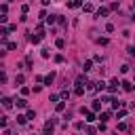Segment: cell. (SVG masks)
Here are the masks:
<instances>
[{
    "instance_id": "7",
    "label": "cell",
    "mask_w": 135,
    "mask_h": 135,
    "mask_svg": "<svg viewBox=\"0 0 135 135\" xmlns=\"http://www.w3.org/2000/svg\"><path fill=\"white\" fill-rule=\"evenodd\" d=\"M82 2H80V0H72V2H68V6H70V9H78Z\"/></svg>"
},
{
    "instance_id": "2",
    "label": "cell",
    "mask_w": 135,
    "mask_h": 135,
    "mask_svg": "<svg viewBox=\"0 0 135 135\" xmlns=\"http://www.w3.org/2000/svg\"><path fill=\"white\" fill-rule=\"evenodd\" d=\"M30 40H32L34 44H38V42L42 40V34H38V32H36V34H32V36H30Z\"/></svg>"
},
{
    "instance_id": "11",
    "label": "cell",
    "mask_w": 135,
    "mask_h": 135,
    "mask_svg": "<svg viewBox=\"0 0 135 135\" xmlns=\"http://www.w3.org/2000/svg\"><path fill=\"white\" fill-rule=\"evenodd\" d=\"M82 68H84V72H89L91 68H93V61H91V59H87V61H84V65H82Z\"/></svg>"
},
{
    "instance_id": "6",
    "label": "cell",
    "mask_w": 135,
    "mask_h": 135,
    "mask_svg": "<svg viewBox=\"0 0 135 135\" xmlns=\"http://www.w3.org/2000/svg\"><path fill=\"white\" fill-rule=\"evenodd\" d=\"M17 123H19V125H28V116L19 114V116H17Z\"/></svg>"
},
{
    "instance_id": "19",
    "label": "cell",
    "mask_w": 135,
    "mask_h": 135,
    "mask_svg": "<svg viewBox=\"0 0 135 135\" xmlns=\"http://www.w3.org/2000/svg\"><path fill=\"white\" fill-rule=\"evenodd\" d=\"M55 44H57V49H63V46H65V40H63V38H57Z\"/></svg>"
},
{
    "instance_id": "12",
    "label": "cell",
    "mask_w": 135,
    "mask_h": 135,
    "mask_svg": "<svg viewBox=\"0 0 135 135\" xmlns=\"http://www.w3.org/2000/svg\"><path fill=\"white\" fill-rule=\"evenodd\" d=\"M55 108H57V112H63V110H65V101H57Z\"/></svg>"
},
{
    "instance_id": "26",
    "label": "cell",
    "mask_w": 135,
    "mask_h": 135,
    "mask_svg": "<svg viewBox=\"0 0 135 135\" xmlns=\"http://www.w3.org/2000/svg\"><path fill=\"white\" fill-rule=\"evenodd\" d=\"M82 82H87V78H84V76H78V80H76V84H82Z\"/></svg>"
},
{
    "instance_id": "15",
    "label": "cell",
    "mask_w": 135,
    "mask_h": 135,
    "mask_svg": "<svg viewBox=\"0 0 135 135\" xmlns=\"http://www.w3.org/2000/svg\"><path fill=\"white\" fill-rule=\"evenodd\" d=\"M110 101H112V108H114V110H118V108L123 106V104H120V101H118V99H110Z\"/></svg>"
},
{
    "instance_id": "29",
    "label": "cell",
    "mask_w": 135,
    "mask_h": 135,
    "mask_svg": "<svg viewBox=\"0 0 135 135\" xmlns=\"http://www.w3.org/2000/svg\"><path fill=\"white\" fill-rule=\"evenodd\" d=\"M51 2H53V0H42V4H51Z\"/></svg>"
},
{
    "instance_id": "10",
    "label": "cell",
    "mask_w": 135,
    "mask_h": 135,
    "mask_svg": "<svg viewBox=\"0 0 135 135\" xmlns=\"http://www.w3.org/2000/svg\"><path fill=\"white\" fill-rule=\"evenodd\" d=\"M53 127H55V120H49L46 125H44V131L49 133V131H53Z\"/></svg>"
},
{
    "instance_id": "8",
    "label": "cell",
    "mask_w": 135,
    "mask_h": 135,
    "mask_svg": "<svg viewBox=\"0 0 135 135\" xmlns=\"http://www.w3.org/2000/svg\"><path fill=\"white\" fill-rule=\"evenodd\" d=\"M106 15H108V9H106V6L97 9V17H106Z\"/></svg>"
},
{
    "instance_id": "21",
    "label": "cell",
    "mask_w": 135,
    "mask_h": 135,
    "mask_svg": "<svg viewBox=\"0 0 135 135\" xmlns=\"http://www.w3.org/2000/svg\"><path fill=\"white\" fill-rule=\"evenodd\" d=\"M127 53H129V57H135V46H129Z\"/></svg>"
},
{
    "instance_id": "13",
    "label": "cell",
    "mask_w": 135,
    "mask_h": 135,
    "mask_svg": "<svg viewBox=\"0 0 135 135\" xmlns=\"http://www.w3.org/2000/svg\"><path fill=\"white\" fill-rule=\"evenodd\" d=\"M127 129H129L127 123H118V127H116V131H127Z\"/></svg>"
},
{
    "instance_id": "27",
    "label": "cell",
    "mask_w": 135,
    "mask_h": 135,
    "mask_svg": "<svg viewBox=\"0 0 135 135\" xmlns=\"http://www.w3.org/2000/svg\"><path fill=\"white\" fill-rule=\"evenodd\" d=\"M0 23H6V15H4V13L0 15Z\"/></svg>"
},
{
    "instance_id": "20",
    "label": "cell",
    "mask_w": 135,
    "mask_h": 135,
    "mask_svg": "<svg viewBox=\"0 0 135 135\" xmlns=\"http://www.w3.org/2000/svg\"><path fill=\"white\" fill-rule=\"evenodd\" d=\"M6 49H9V51H15V49H17V42H6Z\"/></svg>"
},
{
    "instance_id": "22",
    "label": "cell",
    "mask_w": 135,
    "mask_h": 135,
    "mask_svg": "<svg viewBox=\"0 0 135 135\" xmlns=\"http://www.w3.org/2000/svg\"><path fill=\"white\" fill-rule=\"evenodd\" d=\"M84 89H82V84H76V95H82Z\"/></svg>"
},
{
    "instance_id": "9",
    "label": "cell",
    "mask_w": 135,
    "mask_h": 135,
    "mask_svg": "<svg viewBox=\"0 0 135 135\" xmlns=\"http://www.w3.org/2000/svg\"><path fill=\"white\" fill-rule=\"evenodd\" d=\"M2 106H4V108H13V99L4 97V99H2Z\"/></svg>"
},
{
    "instance_id": "14",
    "label": "cell",
    "mask_w": 135,
    "mask_h": 135,
    "mask_svg": "<svg viewBox=\"0 0 135 135\" xmlns=\"http://www.w3.org/2000/svg\"><path fill=\"white\" fill-rule=\"evenodd\" d=\"M99 118H101V123H106L108 118H110V112H101V114H99Z\"/></svg>"
},
{
    "instance_id": "23",
    "label": "cell",
    "mask_w": 135,
    "mask_h": 135,
    "mask_svg": "<svg viewBox=\"0 0 135 135\" xmlns=\"http://www.w3.org/2000/svg\"><path fill=\"white\" fill-rule=\"evenodd\" d=\"M93 110H95V112L101 110V104H99V101H93Z\"/></svg>"
},
{
    "instance_id": "3",
    "label": "cell",
    "mask_w": 135,
    "mask_h": 135,
    "mask_svg": "<svg viewBox=\"0 0 135 135\" xmlns=\"http://www.w3.org/2000/svg\"><path fill=\"white\" fill-rule=\"evenodd\" d=\"M120 84H123V89H125V91H133V84H131L129 80H123Z\"/></svg>"
},
{
    "instance_id": "28",
    "label": "cell",
    "mask_w": 135,
    "mask_h": 135,
    "mask_svg": "<svg viewBox=\"0 0 135 135\" xmlns=\"http://www.w3.org/2000/svg\"><path fill=\"white\" fill-rule=\"evenodd\" d=\"M4 80H6V74H4V72H0V82H4Z\"/></svg>"
},
{
    "instance_id": "25",
    "label": "cell",
    "mask_w": 135,
    "mask_h": 135,
    "mask_svg": "<svg viewBox=\"0 0 135 135\" xmlns=\"http://www.w3.org/2000/svg\"><path fill=\"white\" fill-rule=\"evenodd\" d=\"M4 127H6V118L0 116V129H4Z\"/></svg>"
},
{
    "instance_id": "17",
    "label": "cell",
    "mask_w": 135,
    "mask_h": 135,
    "mask_svg": "<svg viewBox=\"0 0 135 135\" xmlns=\"http://www.w3.org/2000/svg\"><path fill=\"white\" fill-rule=\"evenodd\" d=\"M53 78H55V74H53V72H51L49 76H44V82H46V84H51V82H53Z\"/></svg>"
},
{
    "instance_id": "24",
    "label": "cell",
    "mask_w": 135,
    "mask_h": 135,
    "mask_svg": "<svg viewBox=\"0 0 135 135\" xmlns=\"http://www.w3.org/2000/svg\"><path fill=\"white\" fill-rule=\"evenodd\" d=\"M25 116H28V118H36V112H34V110H28Z\"/></svg>"
},
{
    "instance_id": "18",
    "label": "cell",
    "mask_w": 135,
    "mask_h": 135,
    "mask_svg": "<svg viewBox=\"0 0 135 135\" xmlns=\"http://www.w3.org/2000/svg\"><path fill=\"white\" fill-rule=\"evenodd\" d=\"M95 87H97V91H104V89H106V82H104V80H99Z\"/></svg>"
},
{
    "instance_id": "4",
    "label": "cell",
    "mask_w": 135,
    "mask_h": 135,
    "mask_svg": "<svg viewBox=\"0 0 135 135\" xmlns=\"http://www.w3.org/2000/svg\"><path fill=\"white\" fill-rule=\"evenodd\" d=\"M44 19H46V23H49V25H53V23H55V19H57V15H46Z\"/></svg>"
},
{
    "instance_id": "1",
    "label": "cell",
    "mask_w": 135,
    "mask_h": 135,
    "mask_svg": "<svg viewBox=\"0 0 135 135\" xmlns=\"http://www.w3.org/2000/svg\"><path fill=\"white\" fill-rule=\"evenodd\" d=\"M82 114H84V118H87L89 123H93V120H95V114H93V112H89V110H84V108H82Z\"/></svg>"
},
{
    "instance_id": "16",
    "label": "cell",
    "mask_w": 135,
    "mask_h": 135,
    "mask_svg": "<svg viewBox=\"0 0 135 135\" xmlns=\"http://www.w3.org/2000/svg\"><path fill=\"white\" fill-rule=\"evenodd\" d=\"M15 84H23V74H17L15 76Z\"/></svg>"
},
{
    "instance_id": "5",
    "label": "cell",
    "mask_w": 135,
    "mask_h": 135,
    "mask_svg": "<svg viewBox=\"0 0 135 135\" xmlns=\"http://www.w3.org/2000/svg\"><path fill=\"white\" fill-rule=\"evenodd\" d=\"M17 108H28V101L23 97H19V99H17Z\"/></svg>"
}]
</instances>
